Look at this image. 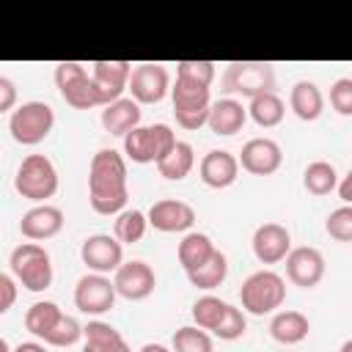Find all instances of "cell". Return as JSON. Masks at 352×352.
<instances>
[{
    "label": "cell",
    "instance_id": "32",
    "mask_svg": "<svg viewBox=\"0 0 352 352\" xmlns=\"http://www.w3.org/2000/svg\"><path fill=\"white\" fill-rule=\"evenodd\" d=\"M60 314H63V311H60L58 302H52V300H38V302H33V305L25 311V330H28L30 336H36V338H44L47 330L58 322Z\"/></svg>",
    "mask_w": 352,
    "mask_h": 352
},
{
    "label": "cell",
    "instance_id": "3",
    "mask_svg": "<svg viewBox=\"0 0 352 352\" xmlns=\"http://www.w3.org/2000/svg\"><path fill=\"white\" fill-rule=\"evenodd\" d=\"M242 311L250 316H267L275 314L286 302V280L275 270H256L245 278L239 289Z\"/></svg>",
    "mask_w": 352,
    "mask_h": 352
},
{
    "label": "cell",
    "instance_id": "40",
    "mask_svg": "<svg viewBox=\"0 0 352 352\" xmlns=\"http://www.w3.org/2000/svg\"><path fill=\"white\" fill-rule=\"evenodd\" d=\"M151 135H154V148H157V162L162 160V157H168L170 151H173V146H176V135H173V129L168 126V124H151ZM154 162V165H157Z\"/></svg>",
    "mask_w": 352,
    "mask_h": 352
},
{
    "label": "cell",
    "instance_id": "4",
    "mask_svg": "<svg viewBox=\"0 0 352 352\" xmlns=\"http://www.w3.org/2000/svg\"><path fill=\"white\" fill-rule=\"evenodd\" d=\"M14 190L33 204H47L58 192V168L47 154H28L14 173Z\"/></svg>",
    "mask_w": 352,
    "mask_h": 352
},
{
    "label": "cell",
    "instance_id": "45",
    "mask_svg": "<svg viewBox=\"0 0 352 352\" xmlns=\"http://www.w3.org/2000/svg\"><path fill=\"white\" fill-rule=\"evenodd\" d=\"M138 352H170V346H165V344H154V341H148V344H143Z\"/></svg>",
    "mask_w": 352,
    "mask_h": 352
},
{
    "label": "cell",
    "instance_id": "30",
    "mask_svg": "<svg viewBox=\"0 0 352 352\" xmlns=\"http://www.w3.org/2000/svg\"><path fill=\"white\" fill-rule=\"evenodd\" d=\"M124 160H132L138 165L157 162V148H154V135L151 126H135L124 138Z\"/></svg>",
    "mask_w": 352,
    "mask_h": 352
},
{
    "label": "cell",
    "instance_id": "43",
    "mask_svg": "<svg viewBox=\"0 0 352 352\" xmlns=\"http://www.w3.org/2000/svg\"><path fill=\"white\" fill-rule=\"evenodd\" d=\"M336 192H338V198H341V201L349 206V201H352V173H344V176H338Z\"/></svg>",
    "mask_w": 352,
    "mask_h": 352
},
{
    "label": "cell",
    "instance_id": "16",
    "mask_svg": "<svg viewBox=\"0 0 352 352\" xmlns=\"http://www.w3.org/2000/svg\"><path fill=\"white\" fill-rule=\"evenodd\" d=\"M236 162L242 170L253 176H272L283 165V151L272 138H250L242 146Z\"/></svg>",
    "mask_w": 352,
    "mask_h": 352
},
{
    "label": "cell",
    "instance_id": "13",
    "mask_svg": "<svg viewBox=\"0 0 352 352\" xmlns=\"http://www.w3.org/2000/svg\"><path fill=\"white\" fill-rule=\"evenodd\" d=\"M283 261H286V278L283 280H289L300 289H314L324 278V256L319 248H311V245L292 248Z\"/></svg>",
    "mask_w": 352,
    "mask_h": 352
},
{
    "label": "cell",
    "instance_id": "37",
    "mask_svg": "<svg viewBox=\"0 0 352 352\" xmlns=\"http://www.w3.org/2000/svg\"><path fill=\"white\" fill-rule=\"evenodd\" d=\"M324 231L336 242H352V206L341 204L338 209H333L324 220Z\"/></svg>",
    "mask_w": 352,
    "mask_h": 352
},
{
    "label": "cell",
    "instance_id": "35",
    "mask_svg": "<svg viewBox=\"0 0 352 352\" xmlns=\"http://www.w3.org/2000/svg\"><path fill=\"white\" fill-rule=\"evenodd\" d=\"M80 338H82V324H80L74 316L60 314L58 322L47 330V336H44L41 341L50 344V346H72V344H77Z\"/></svg>",
    "mask_w": 352,
    "mask_h": 352
},
{
    "label": "cell",
    "instance_id": "42",
    "mask_svg": "<svg viewBox=\"0 0 352 352\" xmlns=\"http://www.w3.org/2000/svg\"><path fill=\"white\" fill-rule=\"evenodd\" d=\"M16 99H19L16 82H14L11 77L0 74V116H3V113H11V110L16 107Z\"/></svg>",
    "mask_w": 352,
    "mask_h": 352
},
{
    "label": "cell",
    "instance_id": "6",
    "mask_svg": "<svg viewBox=\"0 0 352 352\" xmlns=\"http://www.w3.org/2000/svg\"><path fill=\"white\" fill-rule=\"evenodd\" d=\"M220 85L226 94L253 99L258 94L275 91V69L270 63H261V60H234L226 66Z\"/></svg>",
    "mask_w": 352,
    "mask_h": 352
},
{
    "label": "cell",
    "instance_id": "18",
    "mask_svg": "<svg viewBox=\"0 0 352 352\" xmlns=\"http://www.w3.org/2000/svg\"><path fill=\"white\" fill-rule=\"evenodd\" d=\"M63 209L52 206V204H36L30 206L22 220H19V234L28 239V242H44V239H52L63 231Z\"/></svg>",
    "mask_w": 352,
    "mask_h": 352
},
{
    "label": "cell",
    "instance_id": "9",
    "mask_svg": "<svg viewBox=\"0 0 352 352\" xmlns=\"http://www.w3.org/2000/svg\"><path fill=\"white\" fill-rule=\"evenodd\" d=\"M116 286L110 275L85 272L74 286V305L85 316H102L116 305Z\"/></svg>",
    "mask_w": 352,
    "mask_h": 352
},
{
    "label": "cell",
    "instance_id": "14",
    "mask_svg": "<svg viewBox=\"0 0 352 352\" xmlns=\"http://www.w3.org/2000/svg\"><path fill=\"white\" fill-rule=\"evenodd\" d=\"M146 220L154 231L162 234H187L195 226V209L187 201L179 198H162L154 201L151 209L146 212Z\"/></svg>",
    "mask_w": 352,
    "mask_h": 352
},
{
    "label": "cell",
    "instance_id": "46",
    "mask_svg": "<svg viewBox=\"0 0 352 352\" xmlns=\"http://www.w3.org/2000/svg\"><path fill=\"white\" fill-rule=\"evenodd\" d=\"M338 352H352V338H346L344 344H341V349Z\"/></svg>",
    "mask_w": 352,
    "mask_h": 352
},
{
    "label": "cell",
    "instance_id": "26",
    "mask_svg": "<svg viewBox=\"0 0 352 352\" xmlns=\"http://www.w3.org/2000/svg\"><path fill=\"white\" fill-rule=\"evenodd\" d=\"M248 110V118L264 129H272L283 121L286 116V102L275 94V91H267V94H258L250 99V104L245 107Z\"/></svg>",
    "mask_w": 352,
    "mask_h": 352
},
{
    "label": "cell",
    "instance_id": "5",
    "mask_svg": "<svg viewBox=\"0 0 352 352\" xmlns=\"http://www.w3.org/2000/svg\"><path fill=\"white\" fill-rule=\"evenodd\" d=\"M52 126H55V110L47 102H38V99L16 104L8 116V132H11L14 143H19V146L44 143L50 138Z\"/></svg>",
    "mask_w": 352,
    "mask_h": 352
},
{
    "label": "cell",
    "instance_id": "27",
    "mask_svg": "<svg viewBox=\"0 0 352 352\" xmlns=\"http://www.w3.org/2000/svg\"><path fill=\"white\" fill-rule=\"evenodd\" d=\"M336 184H338V170L333 162L327 160H314L305 165L302 170V187L316 195V198H324L330 192H336Z\"/></svg>",
    "mask_w": 352,
    "mask_h": 352
},
{
    "label": "cell",
    "instance_id": "8",
    "mask_svg": "<svg viewBox=\"0 0 352 352\" xmlns=\"http://www.w3.org/2000/svg\"><path fill=\"white\" fill-rule=\"evenodd\" d=\"M55 85L63 96V102L74 110H91V107H99V96H96V88L91 82V72L77 63V60H60L55 66Z\"/></svg>",
    "mask_w": 352,
    "mask_h": 352
},
{
    "label": "cell",
    "instance_id": "24",
    "mask_svg": "<svg viewBox=\"0 0 352 352\" xmlns=\"http://www.w3.org/2000/svg\"><path fill=\"white\" fill-rule=\"evenodd\" d=\"M82 338H85L82 352H132L129 344L124 341V336L102 319H91L82 327Z\"/></svg>",
    "mask_w": 352,
    "mask_h": 352
},
{
    "label": "cell",
    "instance_id": "20",
    "mask_svg": "<svg viewBox=\"0 0 352 352\" xmlns=\"http://www.w3.org/2000/svg\"><path fill=\"white\" fill-rule=\"evenodd\" d=\"M245 121H248V110H245V104H242L239 99H234V96H223V99H217V102L209 104L206 126H209L214 135H220V138L236 135V132L245 126Z\"/></svg>",
    "mask_w": 352,
    "mask_h": 352
},
{
    "label": "cell",
    "instance_id": "12",
    "mask_svg": "<svg viewBox=\"0 0 352 352\" xmlns=\"http://www.w3.org/2000/svg\"><path fill=\"white\" fill-rule=\"evenodd\" d=\"M113 286H116L118 297L138 302V300H146L154 294L157 275L146 261L132 258V261H121V267L113 272Z\"/></svg>",
    "mask_w": 352,
    "mask_h": 352
},
{
    "label": "cell",
    "instance_id": "22",
    "mask_svg": "<svg viewBox=\"0 0 352 352\" xmlns=\"http://www.w3.org/2000/svg\"><path fill=\"white\" fill-rule=\"evenodd\" d=\"M311 333V322L302 311L286 308V311H275L270 319V336L272 341L283 344V346H294L300 341H305Z\"/></svg>",
    "mask_w": 352,
    "mask_h": 352
},
{
    "label": "cell",
    "instance_id": "28",
    "mask_svg": "<svg viewBox=\"0 0 352 352\" xmlns=\"http://www.w3.org/2000/svg\"><path fill=\"white\" fill-rule=\"evenodd\" d=\"M228 278V258H226V253L223 250H214L198 270H192V272H187V280H190V286H195V289H204V292H212V289H217V286H223V280Z\"/></svg>",
    "mask_w": 352,
    "mask_h": 352
},
{
    "label": "cell",
    "instance_id": "25",
    "mask_svg": "<svg viewBox=\"0 0 352 352\" xmlns=\"http://www.w3.org/2000/svg\"><path fill=\"white\" fill-rule=\"evenodd\" d=\"M214 250H217V248H214V242H212L209 234H204V231H187V234L182 236L179 248H176V256H179L182 270H184V272H192V270H198Z\"/></svg>",
    "mask_w": 352,
    "mask_h": 352
},
{
    "label": "cell",
    "instance_id": "21",
    "mask_svg": "<svg viewBox=\"0 0 352 352\" xmlns=\"http://www.w3.org/2000/svg\"><path fill=\"white\" fill-rule=\"evenodd\" d=\"M140 116H143L140 104L135 99H129V96H121V99L104 104L99 121H102V126H104L107 135L124 138L126 132H132L135 126H140Z\"/></svg>",
    "mask_w": 352,
    "mask_h": 352
},
{
    "label": "cell",
    "instance_id": "11",
    "mask_svg": "<svg viewBox=\"0 0 352 352\" xmlns=\"http://www.w3.org/2000/svg\"><path fill=\"white\" fill-rule=\"evenodd\" d=\"M82 264L96 275H110L124 261V245L113 234H91L80 245Z\"/></svg>",
    "mask_w": 352,
    "mask_h": 352
},
{
    "label": "cell",
    "instance_id": "10",
    "mask_svg": "<svg viewBox=\"0 0 352 352\" xmlns=\"http://www.w3.org/2000/svg\"><path fill=\"white\" fill-rule=\"evenodd\" d=\"M126 91L138 104H157L170 91V74L162 63H138L129 72Z\"/></svg>",
    "mask_w": 352,
    "mask_h": 352
},
{
    "label": "cell",
    "instance_id": "39",
    "mask_svg": "<svg viewBox=\"0 0 352 352\" xmlns=\"http://www.w3.org/2000/svg\"><path fill=\"white\" fill-rule=\"evenodd\" d=\"M330 107L338 116H352V77H338L330 85Z\"/></svg>",
    "mask_w": 352,
    "mask_h": 352
},
{
    "label": "cell",
    "instance_id": "36",
    "mask_svg": "<svg viewBox=\"0 0 352 352\" xmlns=\"http://www.w3.org/2000/svg\"><path fill=\"white\" fill-rule=\"evenodd\" d=\"M245 330H248V316H245V311L228 302L226 311H223V316H220V322H217V327L212 330V336L220 338V341H236V338L245 336Z\"/></svg>",
    "mask_w": 352,
    "mask_h": 352
},
{
    "label": "cell",
    "instance_id": "19",
    "mask_svg": "<svg viewBox=\"0 0 352 352\" xmlns=\"http://www.w3.org/2000/svg\"><path fill=\"white\" fill-rule=\"evenodd\" d=\"M198 176L206 187L212 190H226L236 182L239 176V162H236V154L226 151V148H212L201 157L198 162Z\"/></svg>",
    "mask_w": 352,
    "mask_h": 352
},
{
    "label": "cell",
    "instance_id": "47",
    "mask_svg": "<svg viewBox=\"0 0 352 352\" xmlns=\"http://www.w3.org/2000/svg\"><path fill=\"white\" fill-rule=\"evenodd\" d=\"M0 352H11V346H8V341L0 336Z\"/></svg>",
    "mask_w": 352,
    "mask_h": 352
},
{
    "label": "cell",
    "instance_id": "41",
    "mask_svg": "<svg viewBox=\"0 0 352 352\" xmlns=\"http://www.w3.org/2000/svg\"><path fill=\"white\" fill-rule=\"evenodd\" d=\"M16 302V280L8 272H0V316L8 314Z\"/></svg>",
    "mask_w": 352,
    "mask_h": 352
},
{
    "label": "cell",
    "instance_id": "23",
    "mask_svg": "<svg viewBox=\"0 0 352 352\" xmlns=\"http://www.w3.org/2000/svg\"><path fill=\"white\" fill-rule=\"evenodd\" d=\"M289 107L300 121H316L324 113V94L314 80H297L289 91Z\"/></svg>",
    "mask_w": 352,
    "mask_h": 352
},
{
    "label": "cell",
    "instance_id": "17",
    "mask_svg": "<svg viewBox=\"0 0 352 352\" xmlns=\"http://www.w3.org/2000/svg\"><path fill=\"white\" fill-rule=\"evenodd\" d=\"M250 248H253V256L261 264H280L292 250V234H289L286 226L270 220V223H261L253 231Z\"/></svg>",
    "mask_w": 352,
    "mask_h": 352
},
{
    "label": "cell",
    "instance_id": "2",
    "mask_svg": "<svg viewBox=\"0 0 352 352\" xmlns=\"http://www.w3.org/2000/svg\"><path fill=\"white\" fill-rule=\"evenodd\" d=\"M8 267H11L14 280L22 283L33 294L47 292L52 286V278H55L52 258L41 242H19L8 256Z\"/></svg>",
    "mask_w": 352,
    "mask_h": 352
},
{
    "label": "cell",
    "instance_id": "33",
    "mask_svg": "<svg viewBox=\"0 0 352 352\" xmlns=\"http://www.w3.org/2000/svg\"><path fill=\"white\" fill-rule=\"evenodd\" d=\"M170 352H214V341L206 330L195 324H184L170 338Z\"/></svg>",
    "mask_w": 352,
    "mask_h": 352
},
{
    "label": "cell",
    "instance_id": "7",
    "mask_svg": "<svg viewBox=\"0 0 352 352\" xmlns=\"http://www.w3.org/2000/svg\"><path fill=\"white\" fill-rule=\"evenodd\" d=\"M170 102H173V116L176 124L187 132H195L201 126H206V116H209V104H212V94L206 85L190 82L176 77V82L170 85Z\"/></svg>",
    "mask_w": 352,
    "mask_h": 352
},
{
    "label": "cell",
    "instance_id": "44",
    "mask_svg": "<svg viewBox=\"0 0 352 352\" xmlns=\"http://www.w3.org/2000/svg\"><path fill=\"white\" fill-rule=\"evenodd\" d=\"M11 352H47V349H44V344H38V341H22V344H16Z\"/></svg>",
    "mask_w": 352,
    "mask_h": 352
},
{
    "label": "cell",
    "instance_id": "29",
    "mask_svg": "<svg viewBox=\"0 0 352 352\" xmlns=\"http://www.w3.org/2000/svg\"><path fill=\"white\" fill-rule=\"evenodd\" d=\"M192 165H195V151H192V146L184 143V140H176L173 151L157 162V170H160V176L168 179V182H182L184 176H190Z\"/></svg>",
    "mask_w": 352,
    "mask_h": 352
},
{
    "label": "cell",
    "instance_id": "34",
    "mask_svg": "<svg viewBox=\"0 0 352 352\" xmlns=\"http://www.w3.org/2000/svg\"><path fill=\"white\" fill-rule=\"evenodd\" d=\"M226 305H228V302L220 300V297H214V294H204V297H198V300L192 302V311H190L195 327H201V330H206V333L212 336V330L217 327V322H220Z\"/></svg>",
    "mask_w": 352,
    "mask_h": 352
},
{
    "label": "cell",
    "instance_id": "31",
    "mask_svg": "<svg viewBox=\"0 0 352 352\" xmlns=\"http://www.w3.org/2000/svg\"><path fill=\"white\" fill-rule=\"evenodd\" d=\"M146 228H148V220H146V212L140 209H124L116 214V223H113V236L121 242V245H135L146 236Z\"/></svg>",
    "mask_w": 352,
    "mask_h": 352
},
{
    "label": "cell",
    "instance_id": "15",
    "mask_svg": "<svg viewBox=\"0 0 352 352\" xmlns=\"http://www.w3.org/2000/svg\"><path fill=\"white\" fill-rule=\"evenodd\" d=\"M129 72H132L129 60H96V63H91V82L96 88L99 107L124 96L126 82H129Z\"/></svg>",
    "mask_w": 352,
    "mask_h": 352
},
{
    "label": "cell",
    "instance_id": "38",
    "mask_svg": "<svg viewBox=\"0 0 352 352\" xmlns=\"http://www.w3.org/2000/svg\"><path fill=\"white\" fill-rule=\"evenodd\" d=\"M214 63L212 60H179L176 63V77L182 80H190V82H198V85H212L214 80Z\"/></svg>",
    "mask_w": 352,
    "mask_h": 352
},
{
    "label": "cell",
    "instance_id": "1",
    "mask_svg": "<svg viewBox=\"0 0 352 352\" xmlns=\"http://www.w3.org/2000/svg\"><path fill=\"white\" fill-rule=\"evenodd\" d=\"M126 160L116 148H99L88 165V204L96 214L116 217L126 209Z\"/></svg>",
    "mask_w": 352,
    "mask_h": 352
}]
</instances>
